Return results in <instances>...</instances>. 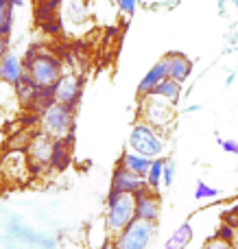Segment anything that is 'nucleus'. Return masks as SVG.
I'll return each mask as SVG.
<instances>
[{
	"label": "nucleus",
	"mask_w": 238,
	"mask_h": 249,
	"mask_svg": "<svg viewBox=\"0 0 238 249\" xmlns=\"http://www.w3.org/2000/svg\"><path fill=\"white\" fill-rule=\"evenodd\" d=\"M22 66L39 88H52L64 77V64H61L59 57L37 46H31L24 53Z\"/></svg>",
	"instance_id": "1"
},
{
	"label": "nucleus",
	"mask_w": 238,
	"mask_h": 249,
	"mask_svg": "<svg viewBox=\"0 0 238 249\" xmlns=\"http://www.w3.org/2000/svg\"><path fill=\"white\" fill-rule=\"evenodd\" d=\"M136 219V197L134 195L112 193L107 195V212H105V225L112 236H118L131 221Z\"/></svg>",
	"instance_id": "2"
},
{
	"label": "nucleus",
	"mask_w": 238,
	"mask_h": 249,
	"mask_svg": "<svg viewBox=\"0 0 238 249\" xmlns=\"http://www.w3.org/2000/svg\"><path fill=\"white\" fill-rule=\"evenodd\" d=\"M138 118L142 123L151 124V127H155L157 131H164L175 121V107H173V103H169L166 99H162L157 94L140 96Z\"/></svg>",
	"instance_id": "3"
},
{
	"label": "nucleus",
	"mask_w": 238,
	"mask_h": 249,
	"mask_svg": "<svg viewBox=\"0 0 238 249\" xmlns=\"http://www.w3.org/2000/svg\"><path fill=\"white\" fill-rule=\"evenodd\" d=\"M129 149L134 151V153L144 155V158H149V160H155V158H160L162 151H164V138H162V133L157 131L155 127L138 121L131 127Z\"/></svg>",
	"instance_id": "4"
},
{
	"label": "nucleus",
	"mask_w": 238,
	"mask_h": 249,
	"mask_svg": "<svg viewBox=\"0 0 238 249\" xmlns=\"http://www.w3.org/2000/svg\"><path fill=\"white\" fill-rule=\"evenodd\" d=\"M155 236V223L134 219L118 236H114L116 249H147Z\"/></svg>",
	"instance_id": "5"
},
{
	"label": "nucleus",
	"mask_w": 238,
	"mask_h": 249,
	"mask_svg": "<svg viewBox=\"0 0 238 249\" xmlns=\"http://www.w3.org/2000/svg\"><path fill=\"white\" fill-rule=\"evenodd\" d=\"M72 121H74V112L70 107H66V105H61V103L51 105V107L39 116L42 131L46 133V136H51L52 140L68 136V133L74 129Z\"/></svg>",
	"instance_id": "6"
},
{
	"label": "nucleus",
	"mask_w": 238,
	"mask_h": 249,
	"mask_svg": "<svg viewBox=\"0 0 238 249\" xmlns=\"http://www.w3.org/2000/svg\"><path fill=\"white\" fill-rule=\"evenodd\" d=\"M52 138L46 136L44 131L33 133L31 142L26 146V158H29L31 173H39L42 168L51 166V155H52Z\"/></svg>",
	"instance_id": "7"
},
{
	"label": "nucleus",
	"mask_w": 238,
	"mask_h": 249,
	"mask_svg": "<svg viewBox=\"0 0 238 249\" xmlns=\"http://www.w3.org/2000/svg\"><path fill=\"white\" fill-rule=\"evenodd\" d=\"M52 88H55L57 103L66 105V107H70L74 112L77 105H79V101H81L83 79L79 77V74H74V72H64V77H61Z\"/></svg>",
	"instance_id": "8"
},
{
	"label": "nucleus",
	"mask_w": 238,
	"mask_h": 249,
	"mask_svg": "<svg viewBox=\"0 0 238 249\" xmlns=\"http://www.w3.org/2000/svg\"><path fill=\"white\" fill-rule=\"evenodd\" d=\"M136 197V219L142 221H151V223H157V216H160V197H157L155 190L144 188L140 190Z\"/></svg>",
	"instance_id": "9"
},
{
	"label": "nucleus",
	"mask_w": 238,
	"mask_h": 249,
	"mask_svg": "<svg viewBox=\"0 0 238 249\" xmlns=\"http://www.w3.org/2000/svg\"><path fill=\"white\" fill-rule=\"evenodd\" d=\"M149 188L147 186V179H142V177L134 175V173H129L127 168H122L120 164L116 166V171H114L112 175V193H120V195H138L140 190Z\"/></svg>",
	"instance_id": "10"
},
{
	"label": "nucleus",
	"mask_w": 238,
	"mask_h": 249,
	"mask_svg": "<svg viewBox=\"0 0 238 249\" xmlns=\"http://www.w3.org/2000/svg\"><path fill=\"white\" fill-rule=\"evenodd\" d=\"M72 144H74V129L64 138H57L52 142V155H51V168L57 173H64L72 162Z\"/></svg>",
	"instance_id": "11"
},
{
	"label": "nucleus",
	"mask_w": 238,
	"mask_h": 249,
	"mask_svg": "<svg viewBox=\"0 0 238 249\" xmlns=\"http://www.w3.org/2000/svg\"><path fill=\"white\" fill-rule=\"evenodd\" d=\"M162 61H164V66H166L169 79H175V81L184 83L188 77H190L192 64L186 55H182V53H166V55L162 57Z\"/></svg>",
	"instance_id": "12"
},
{
	"label": "nucleus",
	"mask_w": 238,
	"mask_h": 249,
	"mask_svg": "<svg viewBox=\"0 0 238 249\" xmlns=\"http://www.w3.org/2000/svg\"><path fill=\"white\" fill-rule=\"evenodd\" d=\"M24 66H22L20 57L13 55V53H7V55L2 57V61H0V81L7 83V86L16 88L17 83L22 81V77H24Z\"/></svg>",
	"instance_id": "13"
},
{
	"label": "nucleus",
	"mask_w": 238,
	"mask_h": 249,
	"mask_svg": "<svg viewBox=\"0 0 238 249\" xmlns=\"http://www.w3.org/2000/svg\"><path fill=\"white\" fill-rule=\"evenodd\" d=\"M13 90H16L17 101H20L22 109H26V112H33L35 101H37V92H39V86L33 81V77H31L29 72H24L22 81L17 83V86L13 88Z\"/></svg>",
	"instance_id": "14"
},
{
	"label": "nucleus",
	"mask_w": 238,
	"mask_h": 249,
	"mask_svg": "<svg viewBox=\"0 0 238 249\" xmlns=\"http://www.w3.org/2000/svg\"><path fill=\"white\" fill-rule=\"evenodd\" d=\"M61 18L72 26H81L90 20V11L83 0H64L61 4Z\"/></svg>",
	"instance_id": "15"
},
{
	"label": "nucleus",
	"mask_w": 238,
	"mask_h": 249,
	"mask_svg": "<svg viewBox=\"0 0 238 249\" xmlns=\"http://www.w3.org/2000/svg\"><path fill=\"white\" fill-rule=\"evenodd\" d=\"M169 77V72H166V66H164V61H157L153 68H149V72L142 77V81L138 83V99L140 96H147V94H153L155 92V88L160 86L164 79Z\"/></svg>",
	"instance_id": "16"
},
{
	"label": "nucleus",
	"mask_w": 238,
	"mask_h": 249,
	"mask_svg": "<svg viewBox=\"0 0 238 249\" xmlns=\"http://www.w3.org/2000/svg\"><path fill=\"white\" fill-rule=\"evenodd\" d=\"M151 162H153V160L144 158V155H138V153H134V151H127V153L120 158V162H118V164H120L122 168H127L129 173H134V175L147 179L149 168H151Z\"/></svg>",
	"instance_id": "17"
},
{
	"label": "nucleus",
	"mask_w": 238,
	"mask_h": 249,
	"mask_svg": "<svg viewBox=\"0 0 238 249\" xmlns=\"http://www.w3.org/2000/svg\"><path fill=\"white\" fill-rule=\"evenodd\" d=\"M192 234H195V232H192V225L190 223L179 225V228L169 236L164 249H186L188 245H190V241H192Z\"/></svg>",
	"instance_id": "18"
},
{
	"label": "nucleus",
	"mask_w": 238,
	"mask_h": 249,
	"mask_svg": "<svg viewBox=\"0 0 238 249\" xmlns=\"http://www.w3.org/2000/svg\"><path fill=\"white\" fill-rule=\"evenodd\" d=\"M13 7L16 0H0V37L9 39L13 26Z\"/></svg>",
	"instance_id": "19"
},
{
	"label": "nucleus",
	"mask_w": 238,
	"mask_h": 249,
	"mask_svg": "<svg viewBox=\"0 0 238 249\" xmlns=\"http://www.w3.org/2000/svg\"><path fill=\"white\" fill-rule=\"evenodd\" d=\"M153 94H157V96H162V99H166L169 103H177L179 96H182V83L175 81V79H169V77H166L164 81H162L160 86L155 88V92H153Z\"/></svg>",
	"instance_id": "20"
},
{
	"label": "nucleus",
	"mask_w": 238,
	"mask_h": 249,
	"mask_svg": "<svg viewBox=\"0 0 238 249\" xmlns=\"http://www.w3.org/2000/svg\"><path fill=\"white\" fill-rule=\"evenodd\" d=\"M164 164H166L164 158H155V160L151 162V168H149L147 186H149L151 190H155V193H157V188L162 186V177H164Z\"/></svg>",
	"instance_id": "21"
},
{
	"label": "nucleus",
	"mask_w": 238,
	"mask_h": 249,
	"mask_svg": "<svg viewBox=\"0 0 238 249\" xmlns=\"http://www.w3.org/2000/svg\"><path fill=\"white\" fill-rule=\"evenodd\" d=\"M214 238H219V241H223V243H234L236 228H232V225H227V223H221L217 228V232H214Z\"/></svg>",
	"instance_id": "22"
},
{
	"label": "nucleus",
	"mask_w": 238,
	"mask_h": 249,
	"mask_svg": "<svg viewBox=\"0 0 238 249\" xmlns=\"http://www.w3.org/2000/svg\"><path fill=\"white\" fill-rule=\"evenodd\" d=\"M212 197H219V190L208 186L205 181H199L195 190V199H212Z\"/></svg>",
	"instance_id": "23"
},
{
	"label": "nucleus",
	"mask_w": 238,
	"mask_h": 249,
	"mask_svg": "<svg viewBox=\"0 0 238 249\" xmlns=\"http://www.w3.org/2000/svg\"><path fill=\"white\" fill-rule=\"evenodd\" d=\"M175 162H170V160H166V164H164V177H162V186L164 188H170L173 186V181H175Z\"/></svg>",
	"instance_id": "24"
},
{
	"label": "nucleus",
	"mask_w": 238,
	"mask_h": 249,
	"mask_svg": "<svg viewBox=\"0 0 238 249\" xmlns=\"http://www.w3.org/2000/svg\"><path fill=\"white\" fill-rule=\"evenodd\" d=\"M221 223H227L238 230V206H232V208H227V210H223Z\"/></svg>",
	"instance_id": "25"
},
{
	"label": "nucleus",
	"mask_w": 238,
	"mask_h": 249,
	"mask_svg": "<svg viewBox=\"0 0 238 249\" xmlns=\"http://www.w3.org/2000/svg\"><path fill=\"white\" fill-rule=\"evenodd\" d=\"M136 4H138V0H118V7H120V11L125 13L127 18L134 16L136 11Z\"/></svg>",
	"instance_id": "26"
},
{
	"label": "nucleus",
	"mask_w": 238,
	"mask_h": 249,
	"mask_svg": "<svg viewBox=\"0 0 238 249\" xmlns=\"http://www.w3.org/2000/svg\"><path fill=\"white\" fill-rule=\"evenodd\" d=\"M204 249H234V245L232 243H223V241H219V238H210L208 243L204 245Z\"/></svg>",
	"instance_id": "27"
},
{
	"label": "nucleus",
	"mask_w": 238,
	"mask_h": 249,
	"mask_svg": "<svg viewBox=\"0 0 238 249\" xmlns=\"http://www.w3.org/2000/svg\"><path fill=\"white\" fill-rule=\"evenodd\" d=\"M219 142H221V146H223V151H225V153L238 155V142L236 140H219Z\"/></svg>",
	"instance_id": "28"
},
{
	"label": "nucleus",
	"mask_w": 238,
	"mask_h": 249,
	"mask_svg": "<svg viewBox=\"0 0 238 249\" xmlns=\"http://www.w3.org/2000/svg\"><path fill=\"white\" fill-rule=\"evenodd\" d=\"M7 51H9V44H7V39H4V37H0V61H2V57L7 55Z\"/></svg>",
	"instance_id": "29"
},
{
	"label": "nucleus",
	"mask_w": 238,
	"mask_h": 249,
	"mask_svg": "<svg viewBox=\"0 0 238 249\" xmlns=\"http://www.w3.org/2000/svg\"><path fill=\"white\" fill-rule=\"evenodd\" d=\"M232 245H234V249H238V230H236V238H234V243H232Z\"/></svg>",
	"instance_id": "30"
},
{
	"label": "nucleus",
	"mask_w": 238,
	"mask_h": 249,
	"mask_svg": "<svg viewBox=\"0 0 238 249\" xmlns=\"http://www.w3.org/2000/svg\"><path fill=\"white\" fill-rule=\"evenodd\" d=\"M103 249H116V245H105Z\"/></svg>",
	"instance_id": "31"
}]
</instances>
